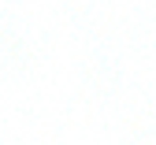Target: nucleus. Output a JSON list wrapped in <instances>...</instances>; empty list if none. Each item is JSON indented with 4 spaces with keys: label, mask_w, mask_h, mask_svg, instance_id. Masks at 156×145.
Returning <instances> with one entry per match:
<instances>
[]
</instances>
